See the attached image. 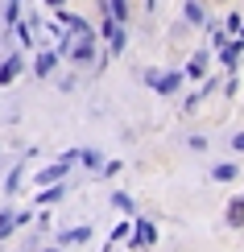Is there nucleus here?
Segmentation results:
<instances>
[{
  "mask_svg": "<svg viewBox=\"0 0 244 252\" xmlns=\"http://www.w3.org/2000/svg\"><path fill=\"white\" fill-rule=\"evenodd\" d=\"M70 62H79V66H87V62L95 58V33L91 37H75V46H70Z\"/></svg>",
  "mask_w": 244,
  "mask_h": 252,
  "instance_id": "1",
  "label": "nucleus"
},
{
  "mask_svg": "<svg viewBox=\"0 0 244 252\" xmlns=\"http://www.w3.org/2000/svg\"><path fill=\"white\" fill-rule=\"evenodd\" d=\"M149 83H153L157 91H162V95H174V91H178V83H182V79H178L174 70H170V75H149Z\"/></svg>",
  "mask_w": 244,
  "mask_h": 252,
  "instance_id": "2",
  "label": "nucleus"
},
{
  "mask_svg": "<svg viewBox=\"0 0 244 252\" xmlns=\"http://www.w3.org/2000/svg\"><path fill=\"white\" fill-rule=\"evenodd\" d=\"M58 50H41V54H37V62H34V70H37V75H50V70H54L58 66Z\"/></svg>",
  "mask_w": 244,
  "mask_h": 252,
  "instance_id": "3",
  "label": "nucleus"
},
{
  "mask_svg": "<svg viewBox=\"0 0 244 252\" xmlns=\"http://www.w3.org/2000/svg\"><path fill=\"white\" fill-rule=\"evenodd\" d=\"M153 223H149V219H137V240H133V244H153Z\"/></svg>",
  "mask_w": 244,
  "mask_h": 252,
  "instance_id": "4",
  "label": "nucleus"
},
{
  "mask_svg": "<svg viewBox=\"0 0 244 252\" xmlns=\"http://www.w3.org/2000/svg\"><path fill=\"white\" fill-rule=\"evenodd\" d=\"M219 62H224V66H236V62H240V41H232V46L219 50Z\"/></svg>",
  "mask_w": 244,
  "mask_h": 252,
  "instance_id": "5",
  "label": "nucleus"
},
{
  "mask_svg": "<svg viewBox=\"0 0 244 252\" xmlns=\"http://www.w3.org/2000/svg\"><path fill=\"white\" fill-rule=\"evenodd\" d=\"M17 75H21V58H8L4 66H0V83H13Z\"/></svg>",
  "mask_w": 244,
  "mask_h": 252,
  "instance_id": "6",
  "label": "nucleus"
},
{
  "mask_svg": "<svg viewBox=\"0 0 244 252\" xmlns=\"http://www.w3.org/2000/svg\"><path fill=\"white\" fill-rule=\"evenodd\" d=\"M203 66H207V54H195V58L186 62V75H190V79H199V75H203Z\"/></svg>",
  "mask_w": 244,
  "mask_h": 252,
  "instance_id": "7",
  "label": "nucleus"
},
{
  "mask_svg": "<svg viewBox=\"0 0 244 252\" xmlns=\"http://www.w3.org/2000/svg\"><path fill=\"white\" fill-rule=\"evenodd\" d=\"M228 223H232V227H240V223H244V198L228 207Z\"/></svg>",
  "mask_w": 244,
  "mask_h": 252,
  "instance_id": "8",
  "label": "nucleus"
},
{
  "mask_svg": "<svg viewBox=\"0 0 244 252\" xmlns=\"http://www.w3.org/2000/svg\"><path fill=\"white\" fill-rule=\"evenodd\" d=\"M62 194H67V186H50V190H41V194H37V203H58Z\"/></svg>",
  "mask_w": 244,
  "mask_h": 252,
  "instance_id": "9",
  "label": "nucleus"
},
{
  "mask_svg": "<svg viewBox=\"0 0 244 252\" xmlns=\"http://www.w3.org/2000/svg\"><path fill=\"white\" fill-rule=\"evenodd\" d=\"M211 178H219V182H232V178H236V165H215V170H211Z\"/></svg>",
  "mask_w": 244,
  "mask_h": 252,
  "instance_id": "10",
  "label": "nucleus"
},
{
  "mask_svg": "<svg viewBox=\"0 0 244 252\" xmlns=\"http://www.w3.org/2000/svg\"><path fill=\"white\" fill-rule=\"evenodd\" d=\"M87 236H91V227H75V232H67V236H62V244H83Z\"/></svg>",
  "mask_w": 244,
  "mask_h": 252,
  "instance_id": "11",
  "label": "nucleus"
},
{
  "mask_svg": "<svg viewBox=\"0 0 244 252\" xmlns=\"http://www.w3.org/2000/svg\"><path fill=\"white\" fill-rule=\"evenodd\" d=\"M104 13H108L112 21H124L129 17V4H104Z\"/></svg>",
  "mask_w": 244,
  "mask_h": 252,
  "instance_id": "12",
  "label": "nucleus"
},
{
  "mask_svg": "<svg viewBox=\"0 0 244 252\" xmlns=\"http://www.w3.org/2000/svg\"><path fill=\"white\" fill-rule=\"evenodd\" d=\"M79 161L87 165V170H100V161H104V157H100V153H91V149H83V157H79Z\"/></svg>",
  "mask_w": 244,
  "mask_h": 252,
  "instance_id": "13",
  "label": "nucleus"
},
{
  "mask_svg": "<svg viewBox=\"0 0 244 252\" xmlns=\"http://www.w3.org/2000/svg\"><path fill=\"white\" fill-rule=\"evenodd\" d=\"M13 223H17V215H8V211H0V236H8V232H13Z\"/></svg>",
  "mask_w": 244,
  "mask_h": 252,
  "instance_id": "14",
  "label": "nucleus"
},
{
  "mask_svg": "<svg viewBox=\"0 0 244 252\" xmlns=\"http://www.w3.org/2000/svg\"><path fill=\"white\" fill-rule=\"evenodd\" d=\"M207 13H203V8H199V4H186V21H195V25H199V21H203Z\"/></svg>",
  "mask_w": 244,
  "mask_h": 252,
  "instance_id": "15",
  "label": "nucleus"
},
{
  "mask_svg": "<svg viewBox=\"0 0 244 252\" xmlns=\"http://www.w3.org/2000/svg\"><path fill=\"white\" fill-rule=\"evenodd\" d=\"M112 203H116V207H120V211H133V198H129V194H116V198H112Z\"/></svg>",
  "mask_w": 244,
  "mask_h": 252,
  "instance_id": "16",
  "label": "nucleus"
},
{
  "mask_svg": "<svg viewBox=\"0 0 244 252\" xmlns=\"http://www.w3.org/2000/svg\"><path fill=\"white\" fill-rule=\"evenodd\" d=\"M232 145H236V149L244 153V132H236V136H232Z\"/></svg>",
  "mask_w": 244,
  "mask_h": 252,
  "instance_id": "17",
  "label": "nucleus"
},
{
  "mask_svg": "<svg viewBox=\"0 0 244 252\" xmlns=\"http://www.w3.org/2000/svg\"><path fill=\"white\" fill-rule=\"evenodd\" d=\"M0 17H4V13H0Z\"/></svg>",
  "mask_w": 244,
  "mask_h": 252,
  "instance_id": "18",
  "label": "nucleus"
}]
</instances>
